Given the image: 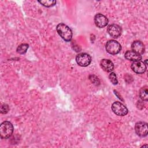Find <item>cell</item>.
Returning a JSON list of instances; mask_svg holds the SVG:
<instances>
[{"mask_svg": "<svg viewBox=\"0 0 148 148\" xmlns=\"http://www.w3.org/2000/svg\"><path fill=\"white\" fill-rule=\"evenodd\" d=\"M105 48L108 53L110 54H117L120 51L121 46L117 41L110 40L106 43Z\"/></svg>", "mask_w": 148, "mask_h": 148, "instance_id": "cell-3", "label": "cell"}, {"mask_svg": "<svg viewBox=\"0 0 148 148\" xmlns=\"http://www.w3.org/2000/svg\"><path fill=\"white\" fill-rule=\"evenodd\" d=\"M112 110L115 114L119 116H124L128 113L126 106L120 102H114L112 105Z\"/></svg>", "mask_w": 148, "mask_h": 148, "instance_id": "cell-4", "label": "cell"}, {"mask_svg": "<svg viewBox=\"0 0 148 148\" xmlns=\"http://www.w3.org/2000/svg\"><path fill=\"white\" fill-rule=\"evenodd\" d=\"M131 49L132 51L141 55L145 51V45L142 42L139 40H136L132 43Z\"/></svg>", "mask_w": 148, "mask_h": 148, "instance_id": "cell-10", "label": "cell"}, {"mask_svg": "<svg viewBox=\"0 0 148 148\" xmlns=\"http://www.w3.org/2000/svg\"><path fill=\"white\" fill-rule=\"evenodd\" d=\"M58 35L66 42H69L72 38V31L71 29L64 23H60L56 28Z\"/></svg>", "mask_w": 148, "mask_h": 148, "instance_id": "cell-1", "label": "cell"}, {"mask_svg": "<svg viewBox=\"0 0 148 148\" xmlns=\"http://www.w3.org/2000/svg\"><path fill=\"white\" fill-rule=\"evenodd\" d=\"M13 132V126L12 124L8 121H3L0 125V135L2 139H8L10 138Z\"/></svg>", "mask_w": 148, "mask_h": 148, "instance_id": "cell-2", "label": "cell"}, {"mask_svg": "<svg viewBox=\"0 0 148 148\" xmlns=\"http://www.w3.org/2000/svg\"><path fill=\"white\" fill-rule=\"evenodd\" d=\"M100 65L102 69L107 72H110L112 71L114 69L113 63L110 60L108 59L102 60L101 61Z\"/></svg>", "mask_w": 148, "mask_h": 148, "instance_id": "cell-11", "label": "cell"}, {"mask_svg": "<svg viewBox=\"0 0 148 148\" xmlns=\"http://www.w3.org/2000/svg\"><path fill=\"white\" fill-rule=\"evenodd\" d=\"M107 31L108 34L114 38H119L122 32V29L120 26L116 24H112L108 27Z\"/></svg>", "mask_w": 148, "mask_h": 148, "instance_id": "cell-7", "label": "cell"}, {"mask_svg": "<svg viewBox=\"0 0 148 148\" xmlns=\"http://www.w3.org/2000/svg\"><path fill=\"white\" fill-rule=\"evenodd\" d=\"M135 130L138 136L145 137L147 135V124L143 121L138 122L135 124Z\"/></svg>", "mask_w": 148, "mask_h": 148, "instance_id": "cell-6", "label": "cell"}, {"mask_svg": "<svg viewBox=\"0 0 148 148\" xmlns=\"http://www.w3.org/2000/svg\"><path fill=\"white\" fill-rule=\"evenodd\" d=\"M125 58L130 61H139L142 59L141 55L136 53L135 52L132 51V50H128L124 54Z\"/></svg>", "mask_w": 148, "mask_h": 148, "instance_id": "cell-12", "label": "cell"}, {"mask_svg": "<svg viewBox=\"0 0 148 148\" xmlns=\"http://www.w3.org/2000/svg\"><path fill=\"white\" fill-rule=\"evenodd\" d=\"M76 61L79 66L86 67L90 64L91 62V57L87 53H80L76 56Z\"/></svg>", "mask_w": 148, "mask_h": 148, "instance_id": "cell-5", "label": "cell"}, {"mask_svg": "<svg viewBox=\"0 0 148 148\" xmlns=\"http://www.w3.org/2000/svg\"><path fill=\"white\" fill-rule=\"evenodd\" d=\"M28 47H29V46L27 43L21 44L17 48V52L19 54H24V53H26Z\"/></svg>", "mask_w": 148, "mask_h": 148, "instance_id": "cell-14", "label": "cell"}, {"mask_svg": "<svg viewBox=\"0 0 148 148\" xmlns=\"http://www.w3.org/2000/svg\"><path fill=\"white\" fill-rule=\"evenodd\" d=\"M109 78L110 81L113 84H117L118 83V81L117 79V76L115 73L111 72L109 75Z\"/></svg>", "mask_w": 148, "mask_h": 148, "instance_id": "cell-16", "label": "cell"}, {"mask_svg": "<svg viewBox=\"0 0 148 148\" xmlns=\"http://www.w3.org/2000/svg\"><path fill=\"white\" fill-rule=\"evenodd\" d=\"M139 97L143 101H147L148 99L147 96V87L146 86L142 87L139 91Z\"/></svg>", "mask_w": 148, "mask_h": 148, "instance_id": "cell-13", "label": "cell"}, {"mask_svg": "<svg viewBox=\"0 0 148 148\" xmlns=\"http://www.w3.org/2000/svg\"><path fill=\"white\" fill-rule=\"evenodd\" d=\"M131 69L135 73L142 74L146 71V65L140 60L134 61L131 64Z\"/></svg>", "mask_w": 148, "mask_h": 148, "instance_id": "cell-8", "label": "cell"}, {"mask_svg": "<svg viewBox=\"0 0 148 148\" xmlns=\"http://www.w3.org/2000/svg\"><path fill=\"white\" fill-rule=\"evenodd\" d=\"M9 109V108L8 106V105L6 104H3L1 105V112L3 114H5L6 113L8 110Z\"/></svg>", "mask_w": 148, "mask_h": 148, "instance_id": "cell-17", "label": "cell"}, {"mask_svg": "<svg viewBox=\"0 0 148 148\" xmlns=\"http://www.w3.org/2000/svg\"><path fill=\"white\" fill-rule=\"evenodd\" d=\"M108 18L102 14L98 13L94 17V23L95 25L100 28L106 27L108 24Z\"/></svg>", "mask_w": 148, "mask_h": 148, "instance_id": "cell-9", "label": "cell"}, {"mask_svg": "<svg viewBox=\"0 0 148 148\" xmlns=\"http://www.w3.org/2000/svg\"><path fill=\"white\" fill-rule=\"evenodd\" d=\"M40 4H42L43 6L50 8L51 6H53L56 5V1H51V0H46V1H38Z\"/></svg>", "mask_w": 148, "mask_h": 148, "instance_id": "cell-15", "label": "cell"}]
</instances>
